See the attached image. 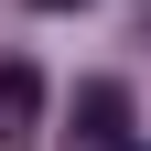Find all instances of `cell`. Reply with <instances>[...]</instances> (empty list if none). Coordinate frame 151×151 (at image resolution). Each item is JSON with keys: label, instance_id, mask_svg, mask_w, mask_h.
Wrapping results in <instances>:
<instances>
[{"label": "cell", "instance_id": "6da1fadb", "mask_svg": "<svg viewBox=\"0 0 151 151\" xmlns=\"http://www.w3.org/2000/svg\"><path fill=\"white\" fill-rule=\"evenodd\" d=\"M43 140V65L32 54H0V151Z\"/></svg>", "mask_w": 151, "mask_h": 151}, {"label": "cell", "instance_id": "7a4b0ae2", "mask_svg": "<svg viewBox=\"0 0 151 151\" xmlns=\"http://www.w3.org/2000/svg\"><path fill=\"white\" fill-rule=\"evenodd\" d=\"M76 119H86V151H129V97L108 86V76L76 86Z\"/></svg>", "mask_w": 151, "mask_h": 151}, {"label": "cell", "instance_id": "3957f363", "mask_svg": "<svg viewBox=\"0 0 151 151\" xmlns=\"http://www.w3.org/2000/svg\"><path fill=\"white\" fill-rule=\"evenodd\" d=\"M32 11H76V0H32Z\"/></svg>", "mask_w": 151, "mask_h": 151}]
</instances>
